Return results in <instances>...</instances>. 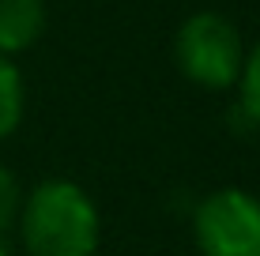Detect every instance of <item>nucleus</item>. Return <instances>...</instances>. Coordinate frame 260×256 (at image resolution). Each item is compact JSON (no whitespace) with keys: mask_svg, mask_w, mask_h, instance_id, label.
I'll return each mask as SVG.
<instances>
[{"mask_svg":"<svg viewBox=\"0 0 260 256\" xmlns=\"http://www.w3.org/2000/svg\"><path fill=\"white\" fill-rule=\"evenodd\" d=\"M15 211H19V185H15V177L0 166V230L15 218Z\"/></svg>","mask_w":260,"mask_h":256,"instance_id":"obj_7","label":"nucleus"},{"mask_svg":"<svg viewBox=\"0 0 260 256\" xmlns=\"http://www.w3.org/2000/svg\"><path fill=\"white\" fill-rule=\"evenodd\" d=\"M23 117V83L15 64L0 53V136H8Z\"/></svg>","mask_w":260,"mask_h":256,"instance_id":"obj_5","label":"nucleus"},{"mask_svg":"<svg viewBox=\"0 0 260 256\" xmlns=\"http://www.w3.org/2000/svg\"><path fill=\"white\" fill-rule=\"evenodd\" d=\"M241 94H245L249 113L260 121V46L253 49V57L241 64Z\"/></svg>","mask_w":260,"mask_h":256,"instance_id":"obj_6","label":"nucleus"},{"mask_svg":"<svg viewBox=\"0 0 260 256\" xmlns=\"http://www.w3.org/2000/svg\"><path fill=\"white\" fill-rule=\"evenodd\" d=\"M46 26L42 0H0V53H19L34 46Z\"/></svg>","mask_w":260,"mask_h":256,"instance_id":"obj_4","label":"nucleus"},{"mask_svg":"<svg viewBox=\"0 0 260 256\" xmlns=\"http://www.w3.org/2000/svg\"><path fill=\"white\" fill-rule=\"evenodd\" d=\"M204 256H260V200L238 189L208 196L196 211Z\"/></svg>","mask_w":260,"mask_h":256,"instance_id":"obj_3","label":"nucleus"},{"mask_svg":"<svg viewBox=\"0 0 260 256\" xmlns=\"http://www.w3.org/2000/svg\"><path fill=\"white\" fill-rule=\"evenodd\" d=\"M0 256H8V252H4V245H0Z\"/></svg>","mask_w":260,"mask_h":256,"instance_id":"obj_8","label":"nucleus"},{"mask_svg":"<svg viewBox=\"0 0 260 256\" xmlns=\"http://www.w3.org/2000/svg\"><path fill=\"white\" fill-rule=\"evenodd\" d=\"M177 64L200 87H230L241 76L245 49L234 23L215 12H200L177 30Z\"/></svg>","mask_w":260,"mask_h":256,"instance_id":"obj_2","label":"nucleus"},{"mask_svg":"<svg viewBox=\"0 0 260 256\" xmlns=\"http://www.w3.org/2000/svg\"><path fill=\"white\" fill-rule=\"evenodd\" d=\"M23 241L34 256H91L98 245V215L83 189L46 181L26 200Z\"/></svg>","mask_w":260,"mask_h":256,"instance_id":"obj_1","label":"nucleus"}]
</instances>
